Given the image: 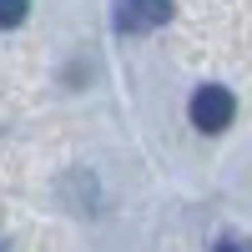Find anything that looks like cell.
<instances>
[{"instance_id":"obj_1","label":"cell","mask_w":252,"mask_h":252,"mask_svg":"<svg viewBox=\"0 0 252 252\" xmlns=\"http://www.w3.org/2000/svg\"><path fill=\"white\" fill-rule=\"evenodd\" d=\"M232 116H237V101H232L227 86H202V91L192 96V126H197V131L217 136V131L232 126Z\"/></svg>"},{"instance_id":"obj_2","label":"cell","mask_w":252,"mask_h":252,"mask_svg":"<svg viewBox=\"0 0 252 252\" xmlns=\"http://www.w3.org/2000/svg\"><path fill=\"white\" fill-rule=\"evenodd\" d=\"M172 20V0H121V10H116V26L126 35H136V31H157Z\"/></svg>"},{"instance_id":"obj_3","label":"cell","mask_w":252,"mask_h":252,"mask_svg":"<svg viewBox=\"0 0 252 252\" xmlns=\"http://www.w3.org/2000/svg\"><path fill=\"white\" fill-rule=\"evenodd\" d=\"M26 10H31V0H0V31H15L26 20Z\"/></svg>"},{"instance_id":"obj_4","label":"cell","mask_w":252,"mask_h":252,"mask_svg":"<svg viewBox=\"0 0 252 252\" xmlns=\"http://www.w3.org/2000/svg\"><path fill=\"white\" fill-rule=\"evenodd\" d=\"M217 252H252V242H247V237H222Z\"/></svg>"},{"instance_id":"obj_5","label":"cell","mask_w":252,"mask_h":252,"mask_svg":"<svg viewBox=\"0 0 252 252\" xmlns=\"http://www.w3.org/2000/svg\"><path fill=\"white\" fill-rule=\"evenodd\" d=\"M0 252H10V247H5V242H0Z\"/></svg>"}]
</instances>
